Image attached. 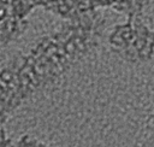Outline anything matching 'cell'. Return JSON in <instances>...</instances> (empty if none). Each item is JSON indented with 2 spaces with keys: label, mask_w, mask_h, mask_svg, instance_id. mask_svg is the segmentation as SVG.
<instances>
[{
  "label": "cell",
  "mask_w": 154,
  "mask_h": 147,
  "mask_svg": "<svg viewBox=\"0 0 154 147\" xmlns=\"http://www.w3.org/2000/svg\"><path fill=\"white\" fill-rule=\"evenodd\" d=\"M0 77H1L6 83H9L13 80V74L10 70H3V71H0Z\"/></svg>",
  "instance_id": "cell-1"
},
{
  "label": "cell",
  "mask_w": 154,
  "mask_h": 147,
  "mask_svg": "<svg viewBox=\"0 0 154 147\" xmlns=\"http://www.w3.org/2000/svg\"><path fill=\"white\" fill-rule=\"evenodd\" d=\"M6 95H7V93L4 91V89L1 88V87H0V99H5V98H6Z\"/></svg>",
  "instance_id": "cell-2"
},
{
  "label": "cell",
  "mask_w": 154,
  "mask_h": 147,
  "mask_svg": "<svg viewBox=\"0 0 154 147\" xmlns=\"http://www.w3.org/2000/svg\"><path fill=\"white\" fill-rule=\"evenodd\" d=\"M74 48H75V46H74V44H72V42H69V44L66 45V50H68L69 52H72V51H74Z\"/></svg>",
  "instance_id": "cell-3"
},
{
  "label": "cell",
  "mask_w": 154,
  "mask_h": 147,
  "mask_svg": "<svg viewBox=\"0 0 154 147\" xmlns=\"http://www.w3.org/2000/svg\"><path fill=\"white\" fill-rule=\"evenodd\" d=\"M12 1V0H0V3H1V4H9V3H11Z\"/></svg>",
  "instance_id": "cell-4"
},
{
  "label": "cell",
  "mask_w": 154,
  "mask_h": 147,
  "mask_svg": "<svg viewBox=\"0 0 154 147\" xmlns=\"http://www.w3.org/2000/svg\"><path fill=\"white\" fill-rule=\"evenodd\" d=\"M0 103H1V99H0Z\"/></svg>",
  "instance_id": "cell-5"
}]
</instances>
